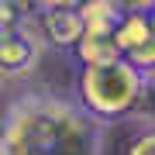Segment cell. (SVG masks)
Masks as SVG:
<instances>
[{
  "label": "cell",
  "mask_w": 155,
  "mask_h": 155,
  "mask_svg": "<svg viewBox=\"0 0 155 155\" xmlns=\"http://www.w3.org/2000/svg\"><path fill=\"white\" fill-rule=\"evenodd\" d=\"M121 7V14H152L155 11V0H114Z\"/></svg>",
  "instance_id": "obj_10"
},
{
  "label": "cell",
  "mask_w": 155,
  "mask_h": 155,
  "mask_svg": "<svg viewBox=\"0 0 155 155\" xmlns=\"http://www.w3.org/2000/svg\"><path fill=\"white\" fill-rule=\"evenodd\" d=\"M4 100H7V76L0 72V104H4Z\"/></svg>",
  "instance_id": "obj_12"
},
{
  "label": "cell",
  "mask_w": 155,
  "mask_h": 155,
  "mask_svg": "<svg viewBox=\"0 0 155 155\" xmlns=\"http://www.w3.org/2000/svg\"><path fill=\"white\" fill-rule=\"evenodd\" d=\"M104 141L107 124L52 90H24L0 114V155H104Z\"/></svg>",
  "instance_id": "obj_1"
},
{
  "label": "cell",
  "mask_w": 155,
  "mask_h": 155,
  "mask_svg": "<svg viewBox=\"0 0 155 155\" xmlns=\"http://www.w3.org/2000/svg\"><path fill=\"white\" fill-rule=\"evenodd\" d=\"M141 127H155V72H148L141 83V97H138V107H134V117Z\"/></svg>",
  "instance_id": "obj_8"
},
{
  "label": "cell",
  "mask_w": 155,
  "mask_h": 155,
  "mask_svg": "<svg viewBox=\"0 0 155 155\" xmlns=\"http://www.w3.org/2000/svg\"><path fill=\"white\" fill-rule=\"evenodd\" d=\"M86 0H38L41 11H79Z\"/></svg>",
  "instance_id": "obj_11"
},
{
  "label": "cell",
  "mask_w": 155,
  "mask_h": 155,
  "mask_svg": "<svg viewBox=\"0 0 155 155\" xmlns=\"http://www.w3.org/2000/svg\"><path fill=\"white\" fill-rule=\"evenodd\" d=\"M38 14V0H0V24H35Z\"/></svg>",
  "instance_id": "obj_7"
},
{
  "label": "cell",
  "mask_w": 155,
  "mask_h": 155,
  "mask_svg": "<svg viewBox=\"0 0 155 155\" xmlns=\"http://www.w3.org/2000/svg\"><path fill=\"white\" fill-rule=\"evenodd\" d=\"M121 55L138 72H155V11L152 14H124L117 28Z\"/></svg>",
  "instance_id": "obj_4"
},
{
  "label": "cell",
  "mask_w": 155,
  "mask_h": 155,
  "mask_svg": "<svg viewBox=\"0 0 155 155\" xmlns=\"http://www.w3.org/2000/svg\"><path fill=\"white\" fill-rule=\"evenodd\" d=\"M79 14H83V28H86L83 35H117L124 21L121 7L114 0H86L79 7Z\"/></svg>",
  "instance_id": "obj_6"
},
{
  "label": "cell",
  "mask_w": 155,
  "mask_h": 155,
  "mask_svg": "<svg viewBox=\"0 0 155 155\" xmlns=\"http://www.w3.org/2000/svg\"><path fill=\"white\" fill-rule=\"evenodd\" d=\"M124 155H155V127H141L138 134L131 138Z\"/></svg>",
  "instance_id": "obj_9"
},
{
  "label": "cell",
  "mask_w": 155,
  "mask_h": 155,
  "mask_svg": "<svg viewBox=\"0 0 155 155\" xmlns=\"http://www.w3.org/2000/svg\"><path fill=\"white\" fill-rule=\"evenodd\" d=\"M145 72H138L127 59L104 66H76V100L100 124H121L134 117L141 97Z\"/></svg>",
  "instance_id": "obj_2"
},
{
  "label": "cell",
  "mask_w": 155,
  "mask_h": 155,
  "mask_svg": "<svg viewBox=\"0 0 155 155\" xmlns=\"http://www.w3.org/2000/svg\"><path fill=\"white\" fill-rule=\"evenodd\" d=\"M41 35L35 24H0V72L7 79H24L41 62Z\"/></svg>",
  "instance_id": "obj_3"
},
{
  "label": "cell",
  "mask_w": 155,
  "mask_h": 155,
  "mask_svg": "<svg viewBox=\"0 0 155 155\" xmlns=\"http://www.w3.org/2000/svg\"><path fill=\"white\" fill-rule=\"evenodd\" d=\"M35 28H38L41 41L48 48L66 52V55L76 52V45L83 41V31H86L79 11H41L38 21H35Z\"/></svg>",
  "instance_id": "obj_5"
}]
</instances>
